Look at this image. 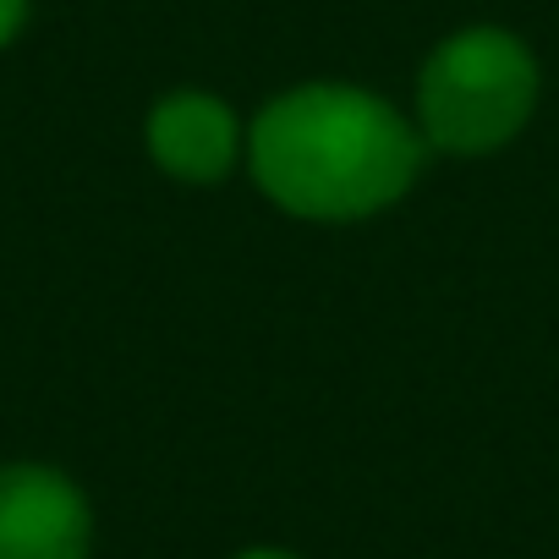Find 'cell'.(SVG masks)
<instances>
[{"instance_id":"obj_4","label":"cell","mask_w":559,"mask_h":559,"mask_svg":"<svg viewBox=\"0 0 559 559\" xmlns=\"http://www.w3.org/2000/svg\"><path fill=\"white\" fill-rule=\"evenodd\" d=\"M148 154L165 176L214 187L241 154V127L214 94H170L148 110Z\"/></svg>"},{"instance_id":"obj_6","label":"cell","mask_w":559,"mask_h":559,"mask_svg":"<svg viewBox=\"0 0 559 559\" xmlns=\"http://www.w3.org/2000/svg\"><path fill=\"white\" fill-rule=\"evenodd\" d=\"M236 559H297V554H286V548H247V554H236Z\"/></svg>"},{"instance_id":"obj_3","label":"cell","mask_w":559,"mask_h":559,"mask_svg":"<svg viewBox=\"0 0 559 559\" xmlns=\"http://www.w3.org/2000/svg\"><path fill=\"white\" fill-rule=\"evenodd\" d=\"M94 515L72 477L0 466V559H88Z\"/></svg>"},{"instance_id":"obj_5","label":"cell","mask_w":559,"mask_h":559,"mask_svg":"<svg viewBox=\"0 0 559 559\" xmlns=\"http://www.w3.org/2000/svg\"><path fill=\"white\" fill-rule=\"evenodd\" d=\"M28 23V0H0V50H7Z\"/></svg>"},{"instance_id":"obj_2","label":"cell","mask_w":559,"mask_h":559,"mask_svg":"<svg viewBox=\"0 0 559 559\" xmlns=\"http://www.w3.org/2000/svg\"><path fill=\"white\" fill-rule=\"evenodd\" d=\"M532 105H537V61L504 28L450 34L417 78L423 132L444 154L504 148L532 121Z\"/></svg>"},{"instance_id":"obj_1","label":"cell","mask_w":559,"mask_h":559,"mask_svg":"<svg viewBox=\"0 0 559 559\" xmlns=\"http://www.w3.org/2000/svg\"><path fill=\"white\" fill-rule=\"evenodd\" d=\"M423 165V138L368 88L308 83L252 121L258 187L302 219H362L390 209Z\"/></svg>"}]
</instances>
